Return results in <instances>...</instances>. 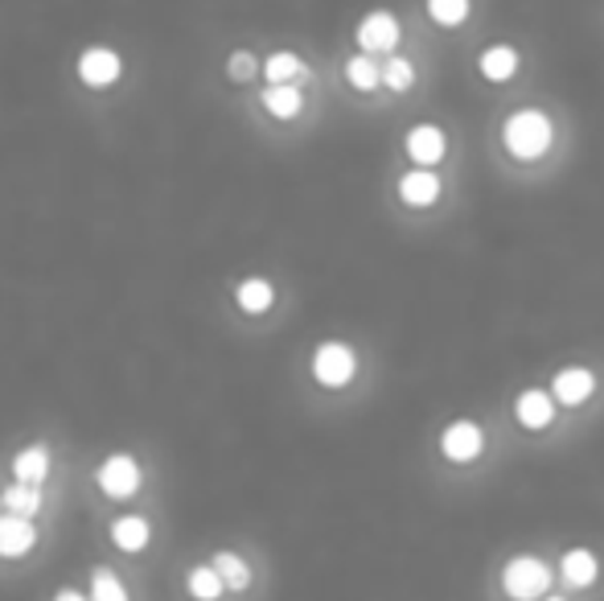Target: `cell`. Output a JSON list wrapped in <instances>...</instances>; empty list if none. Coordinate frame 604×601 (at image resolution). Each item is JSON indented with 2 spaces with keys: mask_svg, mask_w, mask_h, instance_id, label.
<instances>
[{
  "mask_svg": "<svg viewBox=\"0 0 604 601\" xmlns=\"http://www.w3.org/2000/svg\"><path fill=\"white\" fill-rule=\"evenodd\" d=\"M502 145L514 161H538L555 145V124L543 107H519L502 124Z\"/></svg>",
  "mask_w": 604,
  "mask_h": 601,
  "instance_id": "1",
  "label": "cell"
},
{
  "mask_svg": "<svg viewBox=\"0 0 604 601\" xmlns=\"http://www.w3.org/2000/svg\"><path fill=\"white\" fill-rule=\"evenodd\" d=\"M551 577L555 573L543 556H514V560L502 568V589L514 601H535V598H547Z\"/></svg>",
  "mask_w": 604,
  "mask_h": 601,
  "instance_id": "2",
  "label": "cell"
},
{
  "mask_svg": "<svg viewBox=\"0 0 604 601\" xmlns=\"http://www.w3.org/2000/svg\"><path fill=\"white\" fill-rule=\"evenodd\" d=\"M309 371H313V379H317L321 388L341 392V388L353 383V375H358V355H353L350 343H321L317 350H313Z\"/></svg>",
  "mask_w": 604,
  "mask_h": 601,
  "instance_id": "3",
  "label": "cell"
},
{
  "mask_svg": "<svg viewBox=\"0 0 604 601\" xmlns=\"http://www.w3.org/2000/svg\"><path fill=\"white\" fill-rule=\"evenodd\" d=\"M95 486L107 498L124 502V498H132L144 486V470H140V462H136L132 453H107L100 462V470H95Z\"/></svg>",
  "mask_w": 604,
  "mask_h": 601,
  "instance_id": "4",
  "label": "cell"
},
{
  "mask_svg": "<svg viewBox=\"0 0 604 601\" xmlns=\"http://www.w3.org/2000/svg\"><path fill=\"white\" fill-rule=\"evenodd\" d=\"M440 453H444L449 462H456V465L477 462V458L486 453V432H481V425H477V420L461 416V420H453L449 429L440 432Z\"/></svg>",
  "mask_w": 604,
  "mask_h": 601,
  "instance_id": "5",
  "label": "cell"
},
{
  "mask_svg": "<svg viewBox=\"0 0 604 601\" xmlns=\"http://www.w3.org/2000/svg\"><path fill=\"white\" fill-rule=\"evenodd\" d=\"M74 70H79V83L83 86L103 91V86L119 83V74H124V58H119L112 46H86V50L79 54V62H74Z\"/></svg>",
  "mask_w": 604,
  "mask_h": 601,
  "instance_id": "6",
  "label": "cell"
},
{
  "mask_svg": "<svg viewBox=\"0 0 604 601\" xmlns=\"http://www.w3.org/2000/svg\"><path fill=\"white\" fill-rule=\"evenodd\" d=\"M403 149H407V157H411V165L432 170V165H440L444 153H449V137H444L440 124H411L407 137H403Z\"/></svg>",
  "mask_w": 604,
  "mask_h": 601,
  "instance_id": "7",
  "label": "cell"
},
{
  "mask_svg": "<svg viewBox=\"0 0 604 601\" xmlns=\"http://www.w3.org/2000/svg\"><path fill=\"white\" fill-rule=\"evenodd\" d=\"M358 50L362 54H391L399 46V18L386 13V9H374L367 18L358 21Z\"/></svg>",
  "mask_w": 604,
  "mask_h": 601,
  "instance_id": "8",
  "label": "cell"
},
{
  "mask_svg": "<svg viewBox=\"0 0 604 601\" xmlns=\"http://www.w3.org/2000/svg\"><path fill=\"white\" fill-rule=\"evenodd\" d=\"M34 548H37L34 519L4 511V516H0V556H4V560H21V556H30Z\"/></svg>",
  "mask_w": 604,
  "mask_h": 601,
  "instance_id": "9",
  "label": "cell"
},
{
  "mask_svg": "<svg viewBox=\"0 0 604 601\" xmlns=\"http://www.w3.org/2000/svg\"><path fill=\"white\" fill-rule=\"evenodd\" d=\"M555 395L551 392H543V388H526V392L514 400V420H519L526 432H543V429H551V420H555Z\"/></svg>",
  "mask_w": 604,
  "mask_h": 601,
  "instance_id": "10",
  "label": "cell"
},
{
  "mask_svg": "<svg viewBox=\"0 0 604 601\" xmlns=\"http://www.w3.org/2000/svg\"><path fill=\"white\" fill-rule=\"evenodd\" d=\"M592 392H596V375H592L588 367H564V371L551 379L555 404H564V408H580V404H588Z\"/></svg>",
  "mask_w": 604,
  "mask_h": 601,
  "instance_id": "11",
  "label": "cell"
},
{
  "mask_svg": "<svg viewBox=\"0 0 604 601\" xmlns=\"http://www.w3.org/2000/svg\"><path fill=\"white\" fill-rule=\"evenodd\" d=\"M259 104H264L271 120H297L304 112V91L301 83H268L264 95H259Z\"/></svg>",
  "mask_w": 604,
  "mask_h": 601,
  "instance_id": "12",
  "label": "cell"
},
{
  "mask_svg": "<svg viewBox=\"0 0 604 601\" xmlns=\"http://www.w3.org/2000/svg\"><path fill=\"white\" fill-rule=\"evenodd\" d=\"M519 62L522 54L514 50V46H486V50L477 54V70H481V79L486 83H510L514 74H519Z\"/></svg>",
  "mask_w": 604,
  "mask_h": 601,
  "instance_id": "13",
  "label": "cell"
},
{
  "mask_svg": "<svg viewBox=\"0 0 604 601\" xmlns=\"http://www.w3.org/2000/svg\"><path fill=\"white\" fill-rule=\"evenodd\" d=\"M235 305L247 317H259V313H268L276 305V285H271L268 276H247V280H239L235 285Z\"/></svg>",
  "mask_w": 604,
  "mask_h": 601,
  "instance_id": "14",
  "label": "cell"
},
{
  "mask_svg": "<svg viewBox=\"0 0 604 601\" xmlns=\"http://www.w3.org/2000/svg\"><path fill=\"white\" fill-rule=\"evenodd\" d=\"M399 198L407 203V207H432L440 198V177L432 170H407L399 177Z\"/></svg>",
  "mask_w": 604,
  "mask_h": 601,
  "instance_id": "15",
  "label": "cell"
},
{
  "mask_svg": "<svg viewBox=\"0 0 604 601\" xmlns=\"http://www.w3.org/2000/svg\"><path fill=\"white\" fill-rule=\"evenodd\" d=\"M559 577L568 581V589H592L596 577H601V565L588 548H568L564 560H559Z\"/></svg>",
  "mask_w": 604,
  "mask_h": 601,
  "instance_id": "16",
  "label": "cell"
},
{
  "mask_svg": "<svg viewBox=\"0 0 604 601\" xmlns=\"http://www.w3.org/2000/svg\"><path fill=\"white\" fill-rule=\"evenodd\" d=\"M50 478V449L46 446H25L13 453V482H30V486H42Z\"/></svg>",
  "mask_w": 604,
  "mask_h": 601,
  "instance_id": "17",
  "label": "cell"
},
{
  "mask_svg": "<svg viewBox=\"0 0 604 601\" xmlns=\"http://www.w3.org/2000/svg\"><path fill=\"white\" fill-rule=\"evenodd\" d=\"M152 540V528L144 516H119L112 519V544L119 552H144Z\"/></svg>",
  "mask_w": 604,
  "mask_h": 601,
  "instance_id": "18",
  "label": "cell"
},
{
  "mask_svg": "<svg viewBox=\"0 0 604 601\" xmlns=\"http://www.w3.org/2000/svg\"><path fill=\"white\" fill-rule=\"evenodd\" d=\"M185 589H189L194 601H219L226 593V581H222V573L214 565H194L185 573Z\"/></svg>",
  "mask_w": 604,
  "mask_h": 601,
  "instance_id": "19",
  "label": "cell"
},
{
  "mask_svg": "<svg viewBox=\"0 0 604 601\" xmlns=\"http://www.w3.org/2000/svg\"><path fill=\"white\" fill-rule=\"evenodd\" d=\"M304 74H309V67H304L301 54L276 50L264 58V79H268V83H301Z\"/></svg>",
  "mask_w": 604,
  "mask_h": 601,
  "instance_id": "20",
  "label": "cell"
},
{
  "mask_svg": "<svg viewBox=\"0 0 604 601\" xmlns=\"http://www.w3.org/2000/svg\"><path fill=\"white\" fill-rule=\"evenodd\" d=\"M346 83L353 86V91H374V86H383V67L374 62V54H353V58H346Z\"/></svg>",
  "mask_w": 604,
  "mask_h": 601,
  "instance_id": "21",
  "label": "cell"
},
{
  "mask_svg": "<svg viewBox=\"0 0 604 601\" xmlns=\"http://www.w3.org/2000/svg\"><path fill=\"white\" fill-rule=\"evenodd\" d=\"M210 565L222 573V581H226V589H231V593H243V589L252 585V565H247L239 552H231V548L214 552V560H210Z\"/></svg>",
  "mask_w": 604,
  "mask_h": 601,
  "instance_id": "22",
  "label": "cell"
},
{
  "mask_svg": "<svg viewBox=\"0 0 604 601\" xmlns=\"http://www.w3.org/2000/svg\"><path fill=\"white\" fill-rule=\"evenodd\" d=\"M0 502H4V511H13V516H30L34 519L37 511H42V486H30V482H13L4 495H0Z\"/></svg>",
  "mask_w": 604,
  "mask_h": 601,
  "instance_id": "23",
  "label": "cell"
},
{
  "mask_svg": "<svg viewBox=\"0 0 604 601\" xmlns=\"http://www.w3.org/2000/svg\"><path fill=\"white\" fill-rule=\"evenodd\" d=\"M469 0H428V18L437 21L440 30H461L469 21Z\"/></svg>",
  "mask_w": 604,
  "mask_h": 601,
  "instance_id": "24",
  "label": "cell"
},
{
  "mask_svg": "<svg viewBox=\"0 0 604 601\" xmlns=\"http://www.w3.org/2000/svg\"><path fill=\"white\" fill-rule=\"evenodd\" d=\"M411 83H416V62L403 58V54H391L383 62V86L386 91H395V95H403Z\"/></svg>",
  "mask_w": 604,
  "mask_h": 601,
  "instance_id": "25",
  "label": "cell"
},
{
  "mask_svg": "<svg viewBox=\"0 0 604 601\" xmlns=\"http://www.w3.org/2000/svg\"><path fill=\"white\" fill-rule=\"evenodd\" d=\"M91 601H132L128 598V585L119 581L112 568H95L91 573V593H86Z\"/></svg>",
  "mask_w": 604,
  "mask_h": 601,
  "instance_id": "26",
  "label": "cell"
},
{
  "mask_svg": "<svg viewBox=\"0 0 604 601\" xmlns=\"http://www.w3.org/2000/svg\"><path fill=\"white\" fill-rule=\"evenodd\" d=\"M226 74H231L235 83H247V79H255V74H264V67L255 62L252 50H235L231 58H226Z\"/></svg>",
  "mask_w": 604,
  "mask_h": 601,
  "instance_id": "27",
  "label": "cell"
},
{
  "mask_svg": "<svg viewBox=\"0 0 604 601\" xmlns=\"http://www.w3.org/2000/svg\"><path fill=\"white\" fill-rule=\"evenodd\" d=\"M50 601H91V598H86V593H79V589H58Z\"/></svg>",
  "mask_w": 604,
  "mask_h": 601,
  "instance_id": "28",
  "label": "cell"
},
{
  "mask_svg": "<svg viewBox=\"0 0 604 601\" xmlns=\"http://www.w3.org/2000/svg\"><path fill=\"white\" fill-rule=\"evenodd\" d=\"M538 601H568V598H538Z\"/></svg>",
  "mask_w": 604,
  "mask_h": 601,
  "instance_id": "29",
  "label": "cell"
}]
</instances>
